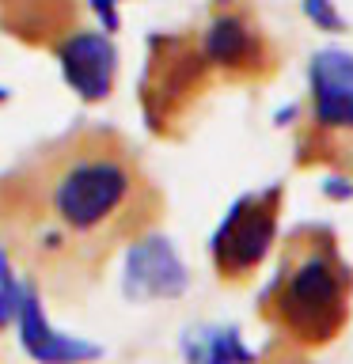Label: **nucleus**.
<instances>
[{
  "mask_svg": "<svg viewBox=\"0 0 353 364\" xmlns=\"http://www.w3.org/2000/svg\"><path fill=\"white\" fill-rule=\"evenodd\" d=\"M312 84V118L323 129H353V53L349 50H319L307 65Z\"/></svg>",
  "mask_w": 353,
  "mask_h": 364,
  "instance_id": "nucleus-8",
  "label": "nucleus"
},
{
  "mask_svg": "<svg viewBox=\"0 0 353 364\" xmlns=\"http://www.w3.org/2000/svg\"><path fill=\"white\" fill-rule=\"evenodd\" d=\"M186 364H255V349L236 326H190L179 341Z\"/></svg>",
  "mask_w": 353,
  "mask_h": 364,
  "instance_id": "nucleus-10",
  "label": "nucleus"
},
{
  "mask_svg": "<svg viewBox=\"0 0 353 364\" xmlns=\"http://www.w3.org/2000/svg\"><path fill=\"white\" fill-rule=\"evenodd\" d=\"M156 209L141 164L110 129H76L0 178V250L34 289L80 296L144 235Z\"/></svg>",
  "mask_w": 353,
  "mask_h": 364,
  "instance_id": "nucleus-1",
  "label": "nucleus"
},
{
  "mask_svg": "<svg viewBox=\"0 0 353 364\" xmlns=\"http://www.w3.org/2000/svg\"><path fill=\"white\" fill-rule=\"evenodd\" d=\"M190 284V273L182 266L179 250L171 247L167 235H137L125 247V266H122V296L133 304L148 300H179Z\"/></svg>",
  "mask_w": 353,
  "mask_h": 364,
  "instance_id": "nucleus-5",
  "label": "nucleus"
},
{
  "mask_svg": "<svg viewBox=\"0 0 353 364\" xmlns=\"http://www.w3.org/2000/svg\"><path fill=\"white\" fill-rule=\"evenodd\" d=\"M16 330H19L23 353L34 364H91L102 357V346H95L88 338H76V334H61L50 323V315L42 307V292L31 281L23 289V300L16 311Z\"/></svg>",
  "mask_w": 353,
  "mask_h": 364,
  "instance_id": "nucleus-7",
  "label": "nucleus"
},
{
  "mask_svg": "<svg viewBox=\"0 0 353 364\" xmlns=\"http://www.w3.org/2000/svg\"><path fill=\"white\" fill-rule=\"evenodd\" d=\"M0 4H11V0H0Z\"/></svg>",
  "mask_w": 353,
  "mask_h": 364,
  "instance_id": "nucleus-16",
  "label": "nucleus"
},
{
  "mask_svg": "<svg viewBox=\"0 0 353 364\" xmlns=\"http://www.w3.org/2000/svg\"><path fill=\"white\" fill-rule=\"evenodd\" d=\"M349 304V277L338 262L327 255L304 258L278 281L273 292V315L278 323L300 341H327L346 323Z\"/></svg>",
  "mask_w": 353,
  "mask_h": 364,
  "instance_id": "nucleus-2",
  "label": "nucleus"
},
{
  "mask_svg": "<svg viewBox=\"0 0 353 364\" xmlns=\"http://www.w3.org/2000/svg\"><path fill=\"white\" fill-rule=\"evenodd\" d=\"M91 8H95V16L102 23V34H114L118 31V0H91Z\"/></svg>",
  "mask_w": 353,
  "mask_h": 364,
  "instance_id": "nucleus-13",
  "label": "nucleus"
},
{
  "mask_svg": "<svg viewBox=\"0 0 353 364\" xmlns=\"http://www.w3.org/2000/svg\"><path fill=\"white\" fill-rule=\"evenodd\" d=\"M57 65H61L65 84L84 102H102L114 91L118 50H114V38L102 31H68L57 42Z\"/></svg>",
  "mask_w": 353,
  "mask_h": 364,
  "instance_id": "nucleus-6",
  "label": "nucleus"
},
{
  "mask_svg": "<svg viewBox=\"0 0 353 364\" xmlns=\"http://www.w3.org/2000/svg\"><path fill=\"white\" fill-rule=\"evenodd\" d=\"M201 61L213 68H228V73H239V68H255L262 61V42L258 34L251 31L247 19L239 16H216L201 34Z\"/></svg>",
  "mask_w": 353,
  "mask_h": 364,
  "instance_id": "nucleus-9",
  "label": "nucleus"
},
{
  "mask_svg": "<svg viewBox=\"0 0 353 364\" xmlns=\"http://www.w3.org/2000/svg\"><path fill=\"white\" fill-rule=\"evenodd\" d=\"M8 99H11V91H8V87H0V102H8Z\"/></svg>",
  "mask_w": 353,
  "mask_h": 364,
  "instance_id": "nucleus-14",
  "label": "nucleus"
},
{
  "mask_svg": "<svg viewBox=\"0 0 353 364\" xmlns=\"http://www.w3.org/2000/svg\"><path fill=\"white\" fill-rule=\"evenodd\" d=\"M300 8H304V16L312 19L319 31H330V34L346 31V16L338 11L334 0H300Z\"/></svg>",
  "mask_w": 353,
  "mask_h": 364,
  "instance_id": "nucleus-12",
  "label": "nucleus"
},
{
  "mask_svg": "<svg viewBox=\"0 0 353 364\" xmlns=\"http://www.w3.org/2000/svg\"><path fill=\"white\" fill-rule=\"evenodd\" d=\"M201 50H190L182 38H164L156 34L148 46V68L141 80V107L152 129H164L167 118L179 110V102L198 87V80L205 73Z\"/></svg>",
  "mask_w": 353,
  "mask_h": 364,
  "instance_id": "nucleus-4",
  "label": "nucleus"
},
{
  "mask_svg": "<svg viewBox=\"0 0 353 364\" xmlns=\"http://www.w3.org/2000/svg\"><path fill=\"white\" fill-rule=\"evenodd\" d=\"M216 4H228V0H216Z\"/></svg>",
  "mask_w": 353,
  "mask_h": 364,
  "instance_id": "nucleus-15",
  "label": "nucleus"
},
{
  "mask_svg": "<svg viewBox=\"0 0 353 364\" xmlns=\"http://www.w3.org/2000/svg\"><path fill=\"white\" fill-rule=\"evenodd\" d=\"M278 201H281V190L270 186L258 193H243L224 213V220L216 224L209 239V255L221 277L228 281L251 277L266 262L273 235H278Z\"/></svg>",
  "mask_w": 353,
  "mask_h": 364,
  "instance_id": "nucleus-3",
  "label": "nucleus"
},
{
  "mask_svg": "<svg viewBox=\"0 0 353 364\" xmlns=\"http://www.w3.org/2000/svg\"><path fill=\"white\" fill-rule=\"evenodd\" d=\"M23 289H27V277H23V273L11 266V258L0 250V330H8L11 323H16Z\"/></svg>",
  "mask_w": 353,
  "mask_h": 364,
  "instance_id": "nucleus-11",
  "label": "nucleus"
}]
</instances>
